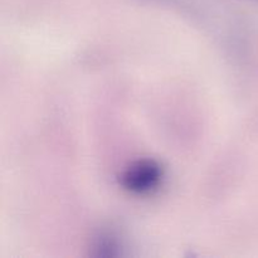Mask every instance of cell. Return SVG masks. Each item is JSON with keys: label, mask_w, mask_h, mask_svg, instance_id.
Wrapping results in <instances>:
<instances>
[{"label": "cell", "mask_w": 258, "mask_h": 258, "mask_svg": "<svg viewBox=\"0 0 258 258\" xmlns=\"http://www.w3.org/2000/svg\"><path fill=\"white\" fill-rule=\"evenodd\" d=\"M163 179L160 164L151 159L134 161L121 175V184L134 194H148L155 190Z\"/></svg>", "instance_id": "obj_1"}, {"label": "cell", "mask_w": 258, "mask_h": 258, "mask_svg": "<svg viewBox=\"0 0 258 258\" xmlns=\"http://www.w3.org/2000/svg\"><path fill=\"white\" fill-rule=\"evenodd\" d=\"M93 248L97 252V256L113 257L120 252V246H118L117 239L115 238L113 234L110 233L101 234L100 238H97V241H96Z\"/></svg>", "instance_id": "obj_2"}]
</instances>
